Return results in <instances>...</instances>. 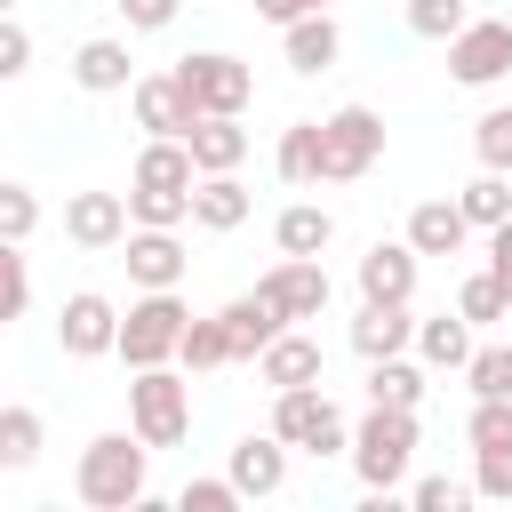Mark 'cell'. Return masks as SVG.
Masks as SVG:
<instances>
[{
  "mask_svg": "<svg viewBox=\"0 0 512 512\" xmlns=\"http://www.w3.org/2000/svg\"><path fill=\"white\" fill-rule=\"evenodd\" d=\"M272 240H280V256H320V248L336 240V216L312 208V200H288L280 224H272Z\"/></svg>",
  "mask_w": 512,
  "mask_h": 512,
  "instance_id": "d4e9b609",
  "label": "cell"
},
{
  "mask_svg": "<svg viewBox=\"0 0 512 512\" xmlns=\"http://www.w3.org/2000/svg\"><path fill=\"white\" fill-rule=\"evenodd\" d=\"M472 352H480V344H472V320H464V312L416 320V360H424V368H456V376H464Z\"/></svg>",
  "mask_w": 512,
  "mask_h": 512,
  "instance_id": "cb8c5ba5",
  "label": "cell"
},
{
  "mask_svg": "<svg viewBox=\"0 0 512 512\" xmlns=\"http://www.w3.org/2000/svg\"><path fill=\"white\" fill-rule=\"evenodd\" d=\"M32 224H40L32 184H0V240H8V248H24V240H32Z\"/></svg>",
  "mask_w": 512,
  "mask_h": 512,
  "instance_id": "e575fe53",
  "label": "cell"
},
{
  "mask_svg": "<svg viewBox=\"0 0 512 512\" xmlns=\"http://www.w3.org/2000/svg\"><path fill=\"white\" fill-rule=\"evenodd\" d=\"M184 144H192L200 176H232V168L248 160V128H240V112H216V120H200Z\"/></svg>",
  "mask_w": 512,
  "mask_h": 512,
  "instance_id": "7402d4cb",
  "label": "cell"
},
{
  "mask_svg": "<svg viewBox=\"0 0 512 512\" xmlns=\"http://www.w3.org/2000/svg\"><path fill=\"white\" fill-rule=\"evenodd\" d=\"M408 496H416V512H456V504L472 496V480H448V472H432V480H416Z\"/></svg>",
  "mask_w": 512,
  "mask_h": 512,
  "instance_id": "60d3db41",
  "label": "cell"
},
{
  "mask_svg": "<svg viewBox=\"0 0 512 512\" xmlns=\"http://www.w3.org/2000/svg\"><path fill=\"white\" fill-rule=\"evenodd\" d=\"M248 208H256V200H248L240 176H200V184H192V224H200V232H240Z\"/></svg>",
  "mask_w": 512,
  "mask_h": 512,
  "instance_id": "603a6c76",
  "label": "cell"
},
{
  "mask_svg": "<svg viewBox=\"0 0 512 512\" xmlns=\"http://www.w3.org/2000/svg\"><path fill=\"white\" fill-rule=\"evenodd\" d=\"M0 464L8 472H24V464H40V416L16 400V408H0Z\"/></svg>",
  "mask_w": 512,
  "mask_h": 512,
  "instance_id": "4dcf8cb0",
  "label": "cell"
},
{
  "mask_svg": "<svg viewBox=\"0 0 512 512\" xmlns=\"http://www.w3.org/2000/svg\"><path fill=\"white\" fill-rule=\"evenodd\" d=\"M272 168H280V184H320V120H288L280 128V152H272Z\"/></svg>",
  "mask_w": 512,
  "mask_h": 512,
  "instance_id": "484cf974",
  "label": "cell"
},
{
  "mask_svg": "<svg viewBox=\"0 0 512 512\" xmlns=\"http://www.w3.org/2000/svg\"><path fill=\"white\" fill-rule=\"evenodd\" d=\"M232 480H240V496H280L288 488V440L280 432H248L232 448Z\"/></svg>",
  "mask_w": 512,
  "mask_h": 512,
  "instance_id": "d6986e66",
  "label": "cell"
},
{
  "mask_svg": "<svg viewBox=\"0 0 512 512\" xmlns=\"http://www.w3.org/2000/svg\"><path fill=\"white\" fill-rule=\"evenodd\" d=\"M176 8H184V0H120V24H128V32H168Z\"/></svg>",
  "mask_w": 512,
  "mask_h": 512,
  "instance_id": "b9f144b4",
  "label": "cell"
},
{
  "mask_svg": "<svg viewBox=\"0 0 512 512\" xmlns=\"http://www.w3.org/2000/svg\"><path fill=\"white\" fill-rule=\"evenodd\" d=\"M408 344H416V312L408 304H360V320H352V352L360 360H392Z\"/></svg>",
  "mask_w": 512,
  "mask_h": 512,
  "instance_id": "ffe728a7",
  "label": "cell"
},
{
  "mask_svg": "<svg viewBox=\"0 0 512 512\" xmlns=\"http://www.w3.org/2000/svg\"><path fill=\"white\" fill-rule=\"evenodd\" d=\"M128 424H136L152 448H176V440L192 432V376H176L168 360H160V368H136V384H128Z\"/></svg>",
  "mask_w": 512,
  "mask_h": 512,
  "instance_id": "8992f818",
  "label": "cell"
},
{
  "mask_svg": "<svg viewBox=\"0 0 512 512\" xmlns=\"http://www.w3.org/2000/svg\"><path fill=\"white\" fill-rule=\"evenodd\" d=\"M448 72H456L464 88H496V80L512 72V24H504V16H472V24L448 40Z\"/></svg>",
  "mask_w": 512,
  "mask_h": 512,
  "instance_id": "9c48e42d",
  "label": "cell"
},
{
  "mask_svg": "<svg viewBox=\"0 0 512 512\" xmlns=\"http://www.w3.org/2000/svg\"><path fill=\"white\" fill-rule=\"evenodd\" d=\"M472 496L512 504V448H472Z\"/></svg>",
  "mask_w": 512,
  "mask_h": 512,
  "instance_id": "74e56055",
  "label": "cell"
},
{
  "mask_svg": "<svg viewBox=\"0 0 512 512\" xmlns=\"http://www.w3.org/2000/svg\"><path fill=\"white\" fill-rule=\"evenodd\" d=\"M464 240H472L464 200H416V208H408V248H416V256H456Z\"/></svg>",
  "mask_w": 512,
  "mask_h": 512,
  "instance_id": "e0dca14e",
  "label": "cell"
},
{
  "mask_svg": "<svg viewBox=\"0 0 512 512\" xmlns=\"http://www.w3.org/2000/svg\"><path fill=\"white\" fill-rule=\"evenodd\" d=\"M224 328H232V352H240V360H264V344H272L280 328H296V320H288L264 288H248V296L224 304Z\"/></svg>",
  "mask_w": 512,
  "mask_h": 512,
  "instance_id": "ac0fdd59",
  "label": "cell"
},
{
  "mask_svg": "<svg viewBox=\"0 0 512 512\" xmlns=\"http://www.w3.org/2000/svg\"><path fill=\"white\" fill-rule=\"evenodd\" d=\"M120 248H128L120 264H128V280H136V288H176V280H184V264H192V256H184V240H176L168 224H136Z\"/></svg>",
  "mask_w": 512,
  "mask_h": 512,
  "instance_id": "7c38bea8",
  "label": "cell"
},
{
  "mask_svg": "<svg viewBox=\"0 0 512 512\" xmlns=\"http://www.w3.org/2000/svg\"><path fill=\"white\" fill-rule=\"evenodd\" d=\"M384 160V112L376 104H336L320 120V184H360Z\"/></svg>",
  "mask_w": 512,
  "mask_h": 512,
  "instance_id": "3957f363",
  "label": "cell"
},
{
  "mask_svg": "<svg viewBox=\"0 0 512 512\" xmlns=\"http://www.w3.org/2000/svg\"><path fill=\"white\" fill-rule=\"evenodd\" d=\"M464 440H472V448H512V400H472Z\"/></svg>",
  "mask_w": 512,
  "mask_h": 512,
  "instance_id": "d590c367",
  "label": "cell"
},
{
  "mask_svg": "<svg viewBox=\"0 0 512 512\" xmlns=\"http://www.w3.org/2000/svg\"><path fill=\"white\" fill-rule=\"evenodd\" d=\"M128 104H136V128H144V136H192V128H200V112H192V96H184L176 72H144V80L128 88Z\"/></svg>",
  "mask_w": 512,
  "mask_h": 512,
  "instance_id": "8fae6325",
  "label": "cell"
},
{
  "mask_svg": "<svg viewBox=\"0 0 512 512\" xmlns=\"http://www.w3.org/2000/svg\"><path fill=\"white\" fill-rule=\"evenodd\" d=\"M472 152H480V168H504V176H512V104L480 112V128H472Z\"/></svg>",
  "mask_w": 512,
  "mask_h": 512,
  "instance_id": "836d02e7",
  "label": "cell"
},
{
  "mask_svg": "<svg viewBox=\"0 0 512 512\" xmlns=\"http://www.w3.org/2000/svg\"><path fill=\"white\" fill-rule=\"evenodd\" d=\"M464 24H472L464 0H408V32H416V40H456Z\"/></svg>",
  "mask_w": 512,
  "mask_h": 512,
  "instance_id": "d6a6232c",
  "label": "cell"
},
{
  "mask_svg": "<svg viewBox=\"0 0 512 512\" xmlns=\"http://www.w3.org/2000/svg\"><path fill=\"white\" fill-rule=\"evenodd\" d=\"M128 216H136V224H168V232H176V224L192 216V192H128Z\"/></svg>",
  "mask_w": 512,
  "mask_h": 512,
  "instance_id": "f35d334b",
  "label": "cell"
},
{
  "mask_svg": "<svg viewBox=\"0 0 512 512\" xmlns=\"http://www.w3.org/2000/svg\"><path fill=\"white\" fill-rule=\"evenodd\" d=\"M144 464H152V440L136 424L128 432H96L80 448V464H72V496L88 512H128V504H144Z\"/></svg>",
  "mask_w": 512,
  "mask_h": 512,
  "instance_id": "6da1fadb",
  "label": "cell"
},
{
  "mask_svg": "<svg viewBox=\"0 0 512 512\" xmlns=\"http://www.w3.org/2000/svg\"><path fill=\"white\" fill-rule=\"evenodd\" d=\"M368 400H384V408H424V368H416L408 352L368 360Z\"/></svg>",
  "mask_w": 512,
  "mask_h": 512,
  "instance_id": "83f0119b",
  "label": "cell"
},
{
  "mask_svg": "<svg viewBox=\"0 0 512 512\" xmlns=\"http://www.w3.org/2000/svg\"><path fill=\"white\" fill-rule=\"evenodd\" d=\"M24 72H32V32L8 8V24H0V80H24Z\"/></svg>",
  "mask_w": 512,
  "mask_h": 512,
  "instance_id": "ab89813d",
  "label": "cell"
},
{
  "mask_svg": "<svg viewBox=\"0 0 512 512\" xmlns=\"http://www.w3.org/2000/svg\"><path fill=\"white\" fill-rule=\"evenodd\" d=\"M328 0H256V16L264 24H296V16H320Z\"/></svg>",
  "mask_w": 512,
  "mask_h": 512,
  "instance_id": "ee69618b",
  "label": "cell"
},
{
  "mask_svg": "<svg viewBox=\"0 0 512 512\" xmlns=\"http://www.w3.org/2000/svg\"><path fill=\"white\" fill-rule=\"evenodd\" d=\"M488 272H496V280L512 288V216H504V224L488 232Z\"/></svg>",
  "mask_w": 512,
  "mask_h": 512,
  "instance_id": "f6af8a7d",
  "label": "cell"
},
{
  "mask_svg": "<svg viewBox=\"0 0 512 512\" xmlns=\"http://www.w3.org/2000/svg\"><path fill=\"white\" fill-rule=\"evenodd\" d=\"M256 288H264L288 320H320V312H328V272H320V256H280Z\"/></svg>",
  "mask_w": 512,
  "mask_h": 512,
  "instance_id": "4fadbf2b",
  "label": "cell"
},
{
  "mask_svg": "<svg viewBox=\"0 0 512 512\" xmlns=\"http://www.w3.org/2000/svg\"><path fill=\"white\" fill-rule=\"evenodd\" d=\"M72 80H80L88 96H120V88H136V56H128V40H112V32L80 40V48H72Z\"/></svg>",
  "mask_w": 512,
  "mask_h": 512,
  "instance_id": "9a60e30c",
  "label": "cell"
},
{
  "mask_svg": "<svg viewBox=\"0 0 512 512\" xmlns=\"http://www.w3.org/2000/svg\"><path fill=\"white\" fill-rule=\"evenodd\" d=\"M56 344H64V360H104V352H120V304L96 296V288H72L64 312H56Z\"/></svg>",
  "mask_w": 512,
  "mask_h": 512,
  "instance_id": "ba28073f",
  "label": "cell"
},
{
  "mask_svg": "<svg viewBox=\"0 0 512 512\" xmlns=\"http://www.w3.org/2000/svg\"><path fill=\"white\" fill-rule=\"evenodd\" d=\"M408 464H416V408L368 400V416L352 424V472H360V488L368 496H392L408 480Z\"/></svg>",
  "mask_w": 512,
  "mask_h": 512,
  "instance_id": "7a4b0ae2",
  "label": "cell"
},
{
  "mask_svg": "<svg viewBox=\"0 0 512 512\" xmlns=\"http://www.w3.org/2000/svg\"><path fill=\"white\" fill-rule=\"evenodd\" d=\"M248 496H240V480L224 472V480H184V496H176V512H240Z\"/></svg>",
  "mask_w": 512,
  "mask_h": 512,
  "instance_id": "8d00e7d4",
  "label": "cell"
},
{
  "mask_svg": "<svg viewBox=\"0 0 512 512\" xmlns=\"http://www.w3.org/2000/svg\"><path fill=\"white\" fill-rule=\"evenodd\" d=\"M464 384H472V400H512V344H480L464 360Z\"/></svg>",
  "mask_w": 512,
  "mask_h": 512,
  "instance_id": "1f68e13d",
  "label": "cell"
},
{
  "mask_svg": "<svg viewBox=\"0 0 512 512\" xmlns=\"http://www.w3.org/2000/svg\"><path fill=\"white\" fill-rule=\"evenodd\" d=\"M192 376H208V368H232L240 352H232V328H224V312H192V328H184V352H176Z\"/></svg>",
  "mask_w": 512,
  "mask_h": 512,
  "instance_id": "4316f807",
  "label": "cell"
},
{
  "mask_svg": "<svg viewBox=\"0 0 512 512\" xmlns=\"http://www.w3.org/2000/svg\"><path fill=\"white\" fill-rule=\"evenodd\" d=\"M128 232H136V216H128L120 192H72V200H64V240H72V248L96 256V248H120Z\"/></svg>",
  "mask_w": 512,
  "mask_h": 512,
  "instance_id": "30bf717a",
  "label": "cell"
},
{
  "mask_svg": "<svg viewBox=\"0 0 512 512\" xmlns=\"http://www.w3.org/2000/svg\"><path fill=\"white\" fill-rule=\"evenodd\" d=\"M320 368H328V360H320V344H312L304 328H280V336L264 344V360H256V376H264L272 392H288V384H320Z\"/></svg>",
  "mask_w": 512,
  "mask_h": 512,
  "instance_id": "44dd1931",
  "label": "cell"
},
{
  "mask_svg": "<svg viewBox=\"0 0 512 512\" xmlns=\"http://www.w3.org/2000/svg\"><path fill=\"white\" fill-rule=\"evenodd\" d=\"M456 312H464L472 328H488V320H504V312H512V288H504V280L480 264V272H464V288H456Z\"/></svg>",
  "mask_w": 512,
  "mask_h": 512,
  "instance_id": "f546056e",
  "label": "cell"
},
{
  "mask_svg": "<svg viewBox=\"0 0 512 512\" xmlns=\"http://www.w3.org/2000/svg\"><path fill=\"white\" fill-rule=\"evenodd\" d=\"M272 432H280L288 448H304V456H352V424L336 416V400H328L320 384L272 392Z\"/></svg>",
  "mask_w": 512,
  "mask_h": 512,
  "instance_id": "5b68a950",
  "label": "cell"
},
{
  "mask_svg": "<svg viewBox=\"0 0 512 512\" xmlns=\"http://www.w3.org/2000/svg\"><path fill=\"white\" fill-rule=\"evenodd\" d=\"M184 328H192L184 296H176V288H144V296L120 312V360H128V368H160V360L184 352Z\"/></svg>",
  "mask_w": 512,
  "mask_h": 512,
  "instance_id": "277c9868",
  "label": "cell"
},
{
  "mask_svg": "<svg viewBox=\"0 0 512 512\" xmlns=\"http://www.w3.org/2000/svg\"><path fill=\"white\" fill-rule=\"evenodd\" d=\"M416 248L408 240H376L368 256H360V304H408L416 296Z\"/></svg>",
  "mask_w": 512,
  "mask_h": 512,
  "instance_id": "5bb4252c",
  "label": "cell"
},
{
  "mask_svg": "<svg viewBox=\"0 0 512 512\" xmlns=\"http://www.w3.org/2000/svg\"><path fill=\"white\" fill-rule=\"evenodd\" d=\"M0 272H8V320H24L32 312V264H24V248H8Z\"/></svg>",
  "mask_w": 512,
  "mask_h": 512,
  "instance_id": "7bdbcfd3",
  "label": "cell"
},
{
  "mask_svg": "<svg viewBox=\"0 0 512 512\" xmlns=\"http://www.w3.org/2000/svg\"><path fill=\"white\" fill-rule=\"evenodd\" d=\"M280 56H288V72H328L336 56H344V32H336V16L320 8V16H296V24H280Z\"/></svg>",
  "mask_w": 512,
  "mask_h": 512,
  "instance_id": "2e32d148",
  "label": "cell"
},
{
  "mask_svg": "<svg viewBox=\"0 0 512 512\" xmlns=\"http://www.w3.org/2000/svg\"><path fill=\"white\" fill-rule=\"evenodd\" d=\"M456 200H464L472 232H496V224L512 216V176H504V168H480V176H472V184H464Z\"/></svg>",
  "mask_w": 512,
  "mask_h": 512,
  "instance_id": "f1b7e54d",
  "label": "cell"
},
{
  "mask_svg": "<svg viewBox=\"0 0 512 512\" xmlns=\"http://www.w3.org/2000/svg\"><path fill=\"white\" fill-rule=\"evenodd\" d=\"M168 72L184 80V96H192L200 120H216V112H248V96H256V72H248L240 56H224V48H200V56L168 64Z\"/></svg>",
  "mask_w": 512,
  "mask_h": 512,
  "instance_id": "52a82bcc",
  "label": "cell"
}]
</instances>
